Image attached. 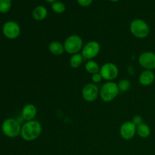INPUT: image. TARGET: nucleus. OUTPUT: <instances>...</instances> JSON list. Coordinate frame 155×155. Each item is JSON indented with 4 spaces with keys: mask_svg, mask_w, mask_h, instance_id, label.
Segmentation results:
<instances>
[{
    "mask_svg": "<svg viewBox=\"0 0 155 155\" xmlns=\"http://www.w3.org/2000/svg\"><path fill=\"white\" fill-rule=\"evenodd\" d=\"M117 85L118 87H119L120 92H127L131 88V83H130V80H126V79L120 80Z\"/></svg>",
    "mask_w": 155,
    "mask_h": 155,
    "instance_id": "obj_20",
    "label": "nucleus"
},
{
    "mask_svg": "<svg viewBox=\"0 0 155 155\" xmlns=\"http://www.w3.org/2000/svg\"><path fill=\"white\" fill-rule=\"evenodd\" d=\"M84 58L82 55L81 53H77V54H72L70 58L69 64L71 68H74V69H77V68H80L83 64Z\"/></svg>",
    "mask_w": 155,
    "mask_h": 155,
    "instance_id": "obj_17",
    "label": "nucleus"
},
{
    "mask_svg": "<svg viewBox=\"0 0 155 155\" xmlns=\"http://www.w3.org/2000/svg\"><path fill=\"white\" fill-rule=\"evenodd\" d=\"M48 48L51 54L56 56L61 55L65 51L64 44L61 43L58 41H52V42H50Z\"/></svg>",
    "mask_w": 155,
    "mask_h": 155,
    "instance_id": "obj_14",
    "label": "nucleus"
},
{
    "mask_svg": "<svg viewBox=\"0 0 155 155\" xmlns=\"http://www.w3.org/2000/svg\"><path fill=\"white\" fill-rule=\"evenodd\" d=\"M63 44L65 51L71 55L81 51L84 45L83 39L80 36L76 34L68 36Z\"/></svg>",
    "mask_w": 155,
    "mask_h": 155,
    "instance_id": "obj_5",
    "label": "nucleus"
},
{
    "mask_svg": "<svg viewBox=\"0 0 155 155\" xmlns=\"http://www.w3.org/2000/svg\"><path fill=\"white\" fill-rule=\"evenodd\" d=\"M130 30L132 34L138 39H145L150 33V27L148 23L142 19H135L130 23Z\"/></svg>",
    "mask_w": 155,
    "mask_h": 155,
    "instance_id": "obj_3",
    "label": "nucleus"
},
{
    "mask_svg": "<svg viewBox=\"0 0 155 155\" xmlns=\"http://www.w3.org/2000/svg\"><path fill=\"white\" fill-rule=\"evenodd\" d=\"M21 127L19 121L15 118H8L2 124V133L8 138H16L21 135Z\"/></svg>",
    "mask_w": 155,
    "mask_h": 155,
    "instance_id": "obj_4",
    "label": "nucleus"
},
{
    "mask_svg": "<svg viewBox=\"0 0 155 155\" xmlns=\"http://www.w3.org/2000/svg\"><path fill=\"white\" fill-rule=\"evenodd\" d=\"M47 15H48V11L45 6L38 5L33 11V17L36 21H43L46 18Z\"/></svg>",
    "mask_w": 155,
    "mask_h": 155,
    "instance_id": "obj_15",
    "label": "nucleus"
},
{
    "mask_svg": "<svg viewBox=\"0 0 155 155\" xmlns=\"http://www.w3.org/2000/svg\"><path fill=\"white\" fill-rule=\"evenodd\" d=\"M100 68H101V67L99 66V64L95 61L93 60L88 61L86 64H85V70L86 71V72L88 74H92V75L97 74V73H99Z\"/></svg>",
    "mask_w": 155,
    "mask_h": 155,
    "instance_id": "obj_18",
    "label": "nucleus"
},
{
    "mask_svg": "<svg viewBox=\"0 0 155 155\" xmlns=\"http://www.w3.org/2000/svg\"><path fill=\"white\" fill-rule=\"evenodd\" d=\"M139 64L142 68L148 71L155 70V53L153 51H144L139 55Z\"/></svg>",
    "mask_w": 155,
    "mask_h": 155,
    "instance_id": "obj_10",
    "label": "nucleus"
},
{
    "mask_svg": "<svg viewBox=\"0 0 155 155\" xmlns=\"http://www.w3.org/2000/svg\"><path fill=\"white\" fill-rule=\"evenodd\" d=\"M131 121L136 126V127H137V126L140 125L141 124L143 123V119H142V116L137 114V115H135V116L133 117V120H132Z\"/></svg>",
    "mask_w": 155,
    "mask_h": 155,
    "instance_id": "obj_23",
    "label": "nucleus"
},
{
    "mask_svg": "<svg viewBox=\"0 0 155 155\" xmlns=\"http://www.w3.org/2000/svg\"><path fill=\"white\" fill-rule=\"evenodd\" d=\"M2 33L7 39H15L21 34V27L15 21H7L3 25Z\"/></svg>",
    "mask_w": 155,
    "mask_h": 155,
    "instance_id": "obj_8",
    "label": "nucleus"
},
{
    "mask_svg": "<svg viewBox=\"0 0 155 155\" xmlns=\"http://www.w3.org/2000/svg\"><path fill=\"white\" fill-rule=\"evenodd\" d=\"M12 7V0H0V12L6 13Z\"/></svg>",
    "mask_w": 155,
    "mask_h": 155,
    "instance_id": "obj_21",
    "label": "nucleus"
},
{
    "mask_svg": "<svg viewBox=\"0 0 155 155\" xmlns=\"http://www.w3.org/2000/svg\"><path fill=\"white\" fill-rule=\"evenodd\" d=\"M102 80V76L101 75L100 73H97V74H92V83H94V84H97V83H101Z\"/></svg>",
    "mask_w": 155,
    "mask_h": 155,
    "instance_id": "obj_22",
    "label": "nucleus"
},
{
    "mask_svg": "<svg viewBox=\"0 0 155 155\" xmlns=\"http://www.w3.org/2000/svg\"><path fill=\"white\" fill-rule=\"evenodd\" d=\"M93 0H77L79 4L83 7H87V6L90 5L92 4Z\"/></svg>",
    "mask_w": 155,
    "mask_h": 155,
    "instance_id": "obj_24",
    "label": "nucleus"
},
{
    "mask_svg": "<svg viewBox=\"0 0 155 155\" xmlns=\"http://www.w3.org/2000/svg\"><path fill=\"white\" fill-rule=\"evenodd\" d=\"M51 9L55 13L61 14L64 12V11L66 10V6L61 2L57 1L51 4Z\"/></svg>",
    "mask_w": 155,
    "mask_h": 155,
    "instance_id": "obj_19",
    "label": "nucleus"
},
{
    "mask_svg": "<svg viewBox=\"0 0 155 155\" xmlns=\"http://www.w3.org/2000/svg\"><path fill=\"white\" fill-rule=\"evenodd\" d=\"M99 73L102 76V78L107 80V82L113 81L119 75V68L115 64L107 62L101 67Z\"/></svg>",
    "mask_w": 155,
    "mask_h": 155,
    "instance_id": "obj_7",
    "label": "nucleus"
},
{
    "mask_svg": "<svg viewBox=\"0 0 155 155\" xmlns=\"http://www.w3.org/2000/svg\"><path fill=\"white\" fill-rule=\"evenodd\" d=\"M119 92L117 83L113 81L106 82L99 89V96L104 102H110L117 98Z\"/></svg>",
    "mask_w": 155,
    "mask_h": 155,
    "instance_id": "obj_2",
    "label": "nucleus"
},
{
    "mask_svg": "<svg viewBox=\"0 0 155 155\" xmlns=\"http://www.w3.org/2000/svg\"><path fill=\"white\" fill-rule=\"evenodd\" d=\"M37 114V108L33 104H27L21 110V117L26 121L33 120Z\"/></svg>",
    "mask_w": 155,
    "mask_h": 155,
    "instance_id": "obj_12",
    "label": "nucleus"
},
{
    "mask_svg": "<svg viewBox=\"0 0 155 155\" xmlns=\"http://www.w3.org/2000/svg\"><path fill=\"white\" fill-rule=\"evenodd\" d=\"M136 134V126L132 121H126L120 127V135L124 140H131Z\"/></svg>",
    "mask_w": 155,
    "mask_h": 155,
    "instance_id": "obj_11",
    "label": "nucleus"
},
{
    "mask_svg": "<svg viewBox=\"0 0 155 155\" xmlns=\"http://www.w3.org/2000/svg\"><path fill=\"white\" fill-rule=\"evenodd\" d=\"M151 128L148 124L142 123L136 127V134L142 139H146L151 135Z\"/></svg>",
    "mask_w": 155,
    "mask_h": 155,
    "instance_id": "obj_16",
    "label": "nucleus"
},
{
    "mask_svg": "<svg viewBox=\"0 0 155 155\" xmlns=\"http://www.w3.org/2000/svg\"><path fill=\"white\" fill-rule=\"evenodd\" d=\"M82 97L87 102H93L99 96V89L96 84L87 83L82 89Z\"/></svg>",
    "mask_w": 155,
    "mask_h": 155,
    "instance_id": "obj_9",
    "label": "nucleus"
},
{
    "mask_svg": "<svg viewBox=\"0 0 155 155\" xmlns=\"http://www.w3.org/2000/svg\"><path fill=\"white\" fill-rule=\"evenodd\" d=\"M155 74L153 71L145 70L140 74L139 77V82L142 86H149L154 82Z\"/></svg>",
    "mask_w": 155,
    "mask_h": 155,
    "instance_id": "obj_13",
    "label": "nucleus"
},
{
    "mask_svg": "<svg viewBox=\"0 0 155 155\" xmlns=\"http://www.w3.org/2000/svg\"><path fill=\"white\" fill-rule=\"evenodd\" d=\"M42 127L40 122L37 120L26 121L21 127V136L24 141L33 142L40 136Z\"/></svg>",
    "mask_w": 155,
    "mask_h": 155,
    "instance_id": "obj_1",
    "label": "nucleus"
},
{
    "mask_svg": "<svg viewBox=\"0 0 155 155\" xmlns=\"http://www.w3.org/2000/svg\"><path fill=\"white\" fill-rule=\"evenodd\" d=\"M110 1H111V2H117V1H119V0H110Z\"/></svg>",
    "mask_w": 155,
    "mask_h": 155,
    "instance_id": "obj_26",
    "label": "nucleus"
},
{
    "mask_svg": "<svg viewBox=\"0 0 155 155\" xmlns=\"http://www.w3.org/2000/svg\"><path fill=\"white\" fill-rule=\"evenodd\" d=\"M45 1L51 3V4H52V3H54V2H57V0H45Z\"/></svg>",
    "mask_w": 155,
    "mask_h": 155,
    "instance_id": "obj_25",
    "label": "nucleus"
},
{
    "mask_svg": "<svg viewBox=\"0 0 155 155\" xmlns=\"http://www.w3.org/2000/svg\"><path fill=\"white\" fill-rule=\"evenodd\" d=\"M101 51V45L99 42L95 40H91L83 45L81 50V54L84 59L92 60L98 55Z\"/></svg>",
    "mask_w": 155,
    "mask_h": 155,
    "instance_id": "obj_6",
    "label": "nucleus"
}]
</instances>
